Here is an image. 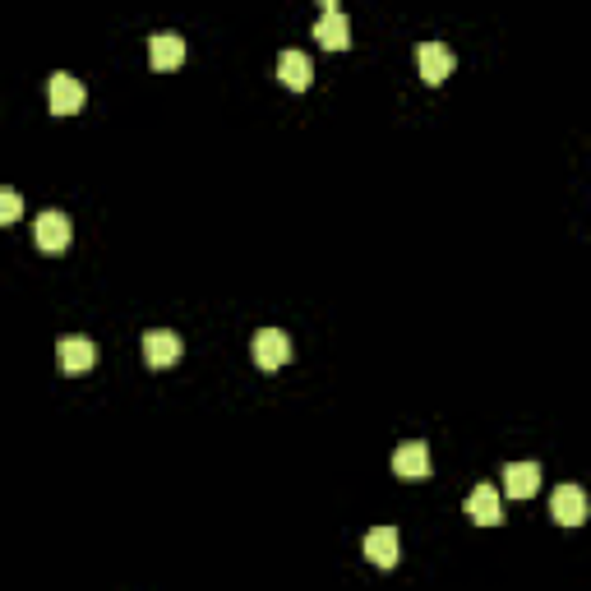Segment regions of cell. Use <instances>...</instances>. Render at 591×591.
Returning <instances> with one entry per match:
<instances>
[{
    "label": "cell",
    "instance_id": "8",
    "mask_svg": "<svg viewBox=\"0 0 591 591\" xmlns=\"http://www.w3.org/2000/svg\"><path fill=\"white\" fill-rule=\"evenodd\" d=\"M416 65H421L425 84H444L458 61H453V51H448L444 42H421V51H416Z\"/></svg>",
    "mask_w": 591,
    "mask_h": 591
},
{
    "label": "cell",
    "instance_id": "10",
    "mask_svg": "<svg viewBox=\"0 0 591 591\" xmlns=\"http://www.w3.org/2000/svg\"><path fill=\"white\" fill-rule=\"evenodd\" d=\"M393 471H398L402 481H421V476H430V448H425L421 439L398 444V453H393Z\"/></svg>",
    "mask_w": 591,
    "mask_h": 591
},
{
    "label": "cell",
    "instance_id": "1",
    "mask_svg": "<svg viewBox=\"0 0 591 591\" xmlns=\"http://www.w3.org/2000/svg\"><path fill=\"white\" fill-rule=\"evenodd\" d=\"M250 356H254V365L259 370H282V365L291 361V338L282 333V328H259L254 333V342H250Z\"/></svg>",
    "mask_w": 591,
    "mask_h": 591
},
{
    "label": "cell",
    "instance_id": "14",
    "mask_svg": "<svg viewBox=\"0 0 591 591\" xmlns=\"http://www.w3.org/2000/svg\"><path fill=\"white\" fill-rule=\"evenodd\" d=\"M278 79L287 88H310V79H314V65H310V56L305 51H296V47H287L278 56Z\"/></svg>",
    "mask_w": 591,
    "mask_h": 591
},
{
    "label": "cell",
    "instance_id": "15",
    "mask_svg": "<svg viewBox=\"0 0 591 591\" xmlns=\"http://www.w3.org/2000/svg\"><path fill=\"white\" fill-rule=\"evenodd\" d=\"M19 213H24V199H19V190H0V222L10 227V222H19Z\"/></svg>",
    "mask_w": 591,
    "mask_h": 591
},
{
    "label": "cell",
    "instance_id": "3",
    "mask_svg": "<svg viewBox=\"0 0 591 591\" xmlns=\"http://www.w3.org/2000/svg\"><path fill=\"white\" fill-rule=\"evenodd\" d=\"M33 241H37V250L61 254L65 245H70V218H65L61 208H47V213H37V222H33Z\"/></svg>",
    "mask_w": 591,
    "mask_h": 591
},
{
    "label": "cell",
    "instance_id": "13",
    "mask_svg": "<svg viewBox=\"0 0 591 591\" xmlns=\"http://www.w3.org/2000/svg\"><path fill=\"white\" fill-rule=\"evenodd\" d=\"M504 490L513 499H531L541 490V467L536 462H508L504 467Z\"/></svg>",
    "mask_w": 591,
    "mask_h": 591
},
{
    "label": "cell",
    "instance_id": "12",
    "mask_svg": "<svg viewBox=\"0 0 591 591\" xmlns=\"http://www.w3.org/2000/svg\"><path fill=\"white\" fill-rule=\"evenodd\" d=\"M148 61H153L157 70H176V65H185V37L153 33L148 37Z\"/></svg>",
    "mask_w": 591,
    "mask_h": 591
},
{
    "label": "cell",
    "instance_id": "9",
    "mask_svg": "<svg viewBox=\"0 0 591 591\" xmlns=\"http://www.w3.org/2000/svg\"><path fill=\"white\" fill-rule=\"evenodd\" d=\"M365 559H370L374 568H393L398 564V531L393 527H370L365 531V541H361Z\"/></svg>",
    "mask_w": 591,
    "mask_h": 591
},
{
    "label": "cell",
    "instance_id": "7",
    "mask_svg": "<svg viewBox=\"0 0 591 591\" xmlns=\"http://www.w3.org/2000/svg\"><path fill=\"white\" fill-rule=\"evenodd\" d=\"M56 361H61V374H88L97 361V347L88 338H61L56 342Z\"/></svg>",
    "mask_w": 591,
    "mask_h": 591
},
{
    "label": "cell",
    "instance_id": "2",
    "mask_svg": "<svg viewBox=\"0 0 591 591\" xmlns=\"http://www.w3.org/2000/svg\"><path fill=\"white\" fill-rule=\"evenodd\" d=\"M591 513L587 495H582V485H559L555 495H550V518L559 522V527H582Z\"/></svg>",
    "mask_w": 591,
    "mask_h": 591
},
{
    "label": "cell",
    "instance_id": "5",
    "mask_svg": "<svg viewBox=\"0 0 591 591\" xmlns=\"http://www.w3.org/2000/svg\"><path fill=\"white\" fill-rule=\"evenodd\" d=\"M181 338L171 333V328H153V333H144V361L153 365V370H167V365L181 361Z\"/></svg>",
    "mask_w": 591,
    "mask_h": 591
},
{
    "label": "cell",
    "instance_id": "11",
    "mask_svg": "<svg viewBox=\"0 0 591 591\" xmlns=\"http://www.w3.org/2000/svg\"><path fill=\"white\" fill-rule=\"evenodd\" d=\"M467 518L481 522V527H499V522H504V508H499L495 485H476V490H471L467 495Z\"/></svg>",
    "mask_w": 591,
    "mask_h": 591
},
{
    "label": "cell",
    "instance_id": "6",
    "mask_svg": "<svg viewBox=\"0 0 591 591\" xmlns=\"http://www.w3.org/2000/svg\"><path fill=\"white\" fill-rule=\"evenodd\" d=\"M47 97H51V111H56V116H74V111L84 107L88 88L79 84L74 74H51V88H47Z\"/></svg>",
    "mask_w": 591,
    "mask_h": 591
},
{
    "label": "cell",
    "instance_id": "4",
    "mask_svg": "<svg viewBox=\"0 0 591 591\" xmlns=\"http://www.w3.org/2000/svg\"><path fill=\"white\" fill-rule=\"evenodd\" d=\"M314 37H319V47H328V51H347L351 47V24H347V14H342L333 0H324V19L314 24Z\"/></svg>",
    "mask_w": 591,
    "mask_h": 591
}]
</instances>
